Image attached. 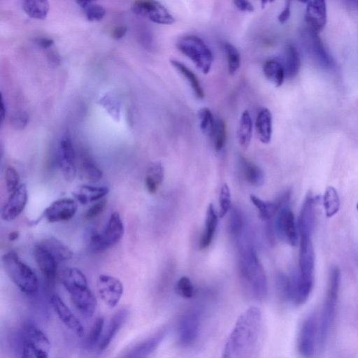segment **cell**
<instances>
[{
	"label": "cell",
	"instance_id": "40",
	"mask_svg": "<svg viewBox=\"0 0 358 358\" xmlns=\"http://www.w3.org/2000/svg\"><path fill=\"white\" fill-rule=\"evenodd\" d=\"M101 170L91 160L85 159L80 165V176L90 182H96L102 178Z\"/></svg>",
	"mask_w": 358,
	"mask_h": 358
},
{
	"label": "cell",
	"instance_id": "8",
	"mask_svg": "<svg viewBox=\"0 0 358 358\" xmlns=\"http://www.w3.org/2000/svg\"><path fill=\"white\" fill-rule=\"evenodd\" d=\"M124 224L120 214L113 212L101 232L92 229L89 234L90 247L94 252H102L115 245L122 238Z\"/></svg>",
	"mask_w": 358,
	"mask_h": 358
},
{
	"label": "cell",
	"instance_id": "54",
	"mask_svg": "<svg viewBox=\"0 0 358 358\" xmlns=\"http://www.w3.org/2000/svg\"><path fill=\"white\" fill-rule=\"evenodd\" d=\"M20 236V232L18 231H13L9 233L8 238L10 241L17 240Z\"/></svg>",
	"mask_w": 358,
	"mask_h": 358
},
{
	"label": "cell",
	"instance_id": "28",
	"mask_svg": "<svg viewBox=\"0 0 358 358\" xmlns=\"http://www.w3.org/2000/svg\"><path fill=\"white\" fill-rule=\"evenodd\" d=\"M38 243L48 250L57 261L69 260L73 256L72 250L62 241L55 237L45 238Z\"/></svg>",
	"mask_w": 358,
	"mask_h": 358
},
{
	"label": "cell",
	"instance_id": "32",
	"mask_svg": "<svg viewBox=\"0 0 358 358\" xmlns=\"http://www.w3.org/2000/svg\"><path fill=\"white\" fill-rule=\"evenodd\" d=\"M164 179V168L160 162H155L152 163L148 168L145 185L148 192L150 194H155Z\"/></svg>",
	"mask_w": 358,
	"mask_h": 358
},
{
	"label": "cell",
	"instance_id": "51",
	"mask_svg": "<svg viewBox=\"0 0 358 358\" xmlns=\"http://www.w3.org/2000/svg\"><path fill=\"white\" fill-rule=\"evenodd\" d=\"M35 43L42 49H48L54 43L52 39L46 37H39L35 39Z\"/></svg>",
	"mask_w": 358,
	"mask_h": 358
},
{
	"label": "cell",
	"instance_id": "42",
	"mask_svg": "<svg viewBox=\"0 0 358 358\" xmlns=\"http://www.w3.org/2000/svg\"><path fill=\"white\" fill-rule=\"evenodd\" d=\"M219 217H223L231 207V192L227 183H224L219 194Z\"/></svg>",
	"mask_w": 358,
	"mask_h": 358
},
{
	"label": "cell",
	"instance_id": "30",
	"mask_svg": "<svg viewBox=\"0 0 358 358\" xmlns=\"http://www.w3.org/2000/svg\"><path fill=\"white\" fill-rule=\"evenodd\" d=\"M171 65L187 80L194 96L199 99L204 98V91L196 74L182 62L171 59Z\"/></svg>",
	"mask_w": 358,
	"mask_h": 358
},
{
	"label": "cell",
	"instance_id": "19",
	"mask_svg": "<svg viewBox=\"0 0 358 358\" xmlns=\"http://www.w3.org/2000/svg\"><path fill=\"white\" fill-rule=\"evenodd\" d=\"M50 303L59 320L66 327L78 336H83L84 327L82 323L58 294H53L50 296Z\"/></svg>",
	"mask_w": 358,
	"mask_h": 358
},
{
	"label": "cell",
	"instance_id": "27",
	"mask_svg": "<svg viewBox=\"0 0 358 358\" xmlns=\"http://www.w3.org/2000/svg\"><path fill=\"white\" fill-rule=\"evenodd\" d=\"M255 130L259 140L268 143L272 136V115L268 108H263L258 113L255 121Z\"/></svg>",
	"mask_w": 358,
	"mask_h": 358
},
{
	"label": "cell",
	"instance_id": "18",
	"mask_svg": "<svg viewBox=\"0 0 358 358\" xmlns=\"http://www.w3.org/2000/svg\"><path fill=\"white\" fill-rule=\"evenodd\" d=\"M78 210L77 202L71 198H63L55 201L43 213L49 222H59L71 219Z\"/></svg>",
	"mask_w": 358,
	"mask_h": 358
},
{
	"label": "cell",
	"instance_id": "43",
	"mask_svg": "<svg viewBox=\"0 0 358 358\" xmlns=\"http://www.w3.org/2000/svg\"><path fill=\"white\" fill-rule=\"evenodd\" d=\"M104 318L101 316L97 317L91 328L90 332L88 335L87 343L89 346H94L99 344L101 335L103 331Z\"/></svg>",
	"mask_w": 358,
	"mask_h": 358
},
{
	"label": "cell",
	"instance_id": "57",
	"mask_svg": "<svg viewBox=\"0 0 358 358\" xmlns=\"http://www.w3.org/2000/svg\"><path fill=\"white\" fill-rule=\"evenodd\" d=\"M298 1L300 2H302V3H307L308 1V0H298Z\"/></svg>",
	"mask_w": 358,
	"mask_h": 358
},
{
	"label": "cell",
	"instance_id": "10",
	"mask_svg": "<svg viewBox=\"0 0 358 358\" xmlns=\"http://www.w3.org/2000/svg\"><path fill=\"white\" fill-rule=\"evenodd\" d=\"M272 222L274 234L287 244L295 246L299 238L295 218L292 210L285 206L277 213Z\"/></svg>",
	"mask_w": 358,
	"mask_h": 358
},
{
	"label": "cell",
	"instance_id": "39",
	"mask_svg": "<svg viewBox=\"0 0 358 358\" xmlns=\"http://www.w3.org/2000/svg\"><path fill=\"white\" fill-rule=\"evenodd\" d=\"M224 49L227 59L228 71L233 76L241 65V55L238 50L231 43L225 42Z\"/></svg>",
	"mask_w": 358,
	"mask_h": 358
},
{
	"label": "cell",
	"instance_id": "5",
	"mask_svg": "<svg viewBox=\"0 0 358 358\" xmlns=\"http://www.w3.org/2000/svg\"><path fill=\"white\" fill-rule=\"evenodd\" d=\"M340 277L339 268L336 266L331 268L320 322L318 325L317 345L320 349L323 348L334 321L338 298Z\"/></svg>",
	"mask_w": 358,
	"mask_h": 358
},
{
	"label": "cell",
	"instance_id": "45",
	"mask_svg": "<svg viewBox=\"0 0 358 358\" xmlns=\"http://www.w3.org/2000/svg\"><path fill=\"white\" fill-rule=\"evenodd\" d=\"M83 8L87 19L91 22L100 21L106 15L105 8L99 4L91 3Z\"/></svg>",
	"mask_w": 358,
	"mask_h": 358
},
{
	"label": "cell",
	"instance_id": "49",
	"mask_svg": "<svg viewBox=\"0 0 358 358\" xmlns=\"http://www.w3.org/2000/svg\"><path fill=\"white\" fill-rule=\"evenodd\" d=\"M235 6L241 11L252 12L254 6L249 0H234Z\"/></svg>",
	"mask_w": 358,
	"mask_h": 358
},
{
	"label": "cell",
	"instance_id": "37",
	"mask_svg": "<svg viewBox=\"0 0 358 358\" xmlns=\"http://www.w3.org/2000/svg\"><path fill=\"white\" fill-rule=\"evenodd\" d=\"M248 228L244 217L238 209L234 208L229 215L228 229L234 239L240 236Z\"/></svg>",
	"mask_w": 358,
	"mask_h": 358
},
{
	"label": "cell",
	"instance_id": "46",
	"mask_svg": "<svg viewBox=\"0 0 358 358\" xmlns=\"http://www.w3.org/2000/svg\"><path fill=\"white\" fill-rule=\"evenodd\" d=\"M5 180L7 190L9 193L13 192L19 186L20 176L13 166H8L5 172Z\"/></svg>",
	"mask_w": 358,
	"mask_h": 358
},
{
	"label": "cell",
	"instance_id": "26",
	"mask_svg": "<svg viewBox=\"0 0 358 358\" xmlns=\"http://www.w3.org/2000/svg\"><path fill=\"white\" fill-rule=\"evenodd\" d=\"M109 189L107 187H96L84 185L73 193L76 199L81 204H87L104 198Z\"/></svg>",
	"mask_w": 358,
	"mask_h": 358
},
{
	"label": "cell",
	"instance_id": "34",
	"mask_svg": "<svg viewBox=\"0 0 358 358\" xmlns=\"http://www.w3.org/2000/svg\"><path fill=\"white\" fill-rule=\"evenodd\" d=\"M252 135V120L250 113L244 110L240 117L237 138L239 145L247 148L250 143Z\"/></svg>",
	"mask_w": 358,
	"mask_h": 358
},
{
	"label": "cell",
	"instance_id": "29",
	"mask_svg": "<svg viewBox=\"0 0 358 358\" xmlns=\"http://www.w3.org/2000/svg\"><path fill=\"white\" fill-rule=\"evenodd\" d=\"M166 329H162L153 336L134 347L128 357H145L152 353L159 346L166 335Z\"/></svg>",
	"mask_w": 358,
	"mask_h": 358
},
{
	"label": "cell",
	"instance_id": "41",
	"mask_svg": "<svg viewBox=\"0 0 358 358\" xmlns=\"http://www.w3.org/2000/svg\"><path fill=\"white\" fill-rule=\"evenodd\" d=\"M212 138L216 151H220L227 142V129L224 121L221 118L215 120V126Z\"/></svg>",
	"mask_w": 358,
	"mask_h": 358
},
{
	"label": "cell",
	"instance_id": "53",
	"mask_svg": "<svg viewBox=\"0 0 358 358\" xmlns=\"http://www.w3.org/2000/svg\"><path fill=\"white\" fill-rule=\"evenodd\" d=\"M1 123H3L6 116V106L3 101V97L1 94Z\"/></svg>",
	"mask_w": 358,
	"mask_h": 358
},
{
	"label": "cell",
	"instance_id": "23",
	"mask_svg": "<svg viewBox=\"0 0 358 358\" xmlns=\"http://www.w3.org/2000/svg\"><path fill=\"white\" fill-rule=\"evenodd\" d=\"M127 315V310L121 309L112 316L105 331H103L101 339L99 342L98 348L99 350H104L108 347L117 333L124 324Z\"/></svg>",
	"mask_w": 358,
	"mask_h": 358
},
{
	"label": "cell",
	"instance_id": "16",
	"mask_svg": "<svg viewBox=\"0 0 358 358\" xmlns=\"http://www.w3.org/2000/svg\"><path fill=\"white\" fill-rule=\"evenodd\" d=\"M305 45L313 59L323 68L329 69L334 61L321 41L318 32L307 27L303 33Z\"/></svg>",
	"mask_w": 358,
	"mask_h": 358
},
{
	"label": "cell",
	"instance_id": "50",
	"mask_svg": "<svg viewBox=\"0 0 358 358\" xmlns=\"http://www.w3.org/2000/svg\"><path fill=\"white\" fill-rule=\"evenodd\" d=\"M290 3L291 0H286L285 6L283 10L278 15V20L280 23L287 22L290 17Z\"/></svg>",
	"mask_w": 358,
	"mask_h": 358
},
{
	"label": "cell",
	"instance_id": "13",
	"mask_svg": "<svg viewBox=\"0 0 358 358\" xmlns=\"http://www.w3.org/2000/svg\"><path fill=\"white\" fill-rule=\"evenodd\" d=\"M201 310L197 307L189 309L178 325V341L182 347L192 346L196 341L200 327Z\"/></svg>",
	"mask_w": 358,
	"mask_h": 358
},
{
	"label": "cell",
	"instance_id": "44",
	"mask_svg": "<svg viewBox=\"0 0 358 358\" xmlns=\"http://www.w3.org/2000/svg\"><path fill=\"white\" fill-rule=\"evenodd\" d=\"M175 290L176 293L184 299H191L194 295V286L187 276H182L177 281Z\"/></svg>",
	"mask_w": 358,
	"mask_h": 358
},
{
	"label": "cell",
	"instance_id": "55",
	"mask_svg": "<svg viewBox=\"0 0 358 358\" xmlns=\"http://www.w3.org/2000/svg\"><path fill=\"white\" fill-rule=\"evenodd\" d=\"M77 3L80 5L81 7L84 8L96 0H76Z\"/></svg>",
	"mask_w": 358,
	"mask_h": 358
},
{
	"label": "cell",
	"instance_id": "56",
	"mask_svg": "<svg viewBox=\"0 0 358 358\" xmlns=\"http://www.w3.org/2000/svg\"><path fill=\"white\" fill-rule=\"evenodd\" d=\"M350 7L358 10V0H345Z\"/></svg>",
	"mask_w": 358,
	"mask_h": 358
},
{
	"label": "cell",
	"instance_id": "1",
	"mask_svg": "<svg viewBox=\"0 0 358 358\" xmlns=\"http://www.w3.org/2000/svg\"><path fill=\"white\" fill-rule=\"evenodd\" d=\"M316 218V199L307 194L302 204L299 220V273L290 278V299L302 304L308 298L314 281L315 252L313 234Z\"/></svg>",
	"mask_w": 358,
	"mask_h": 358
},
{
	"label": "cell",
	"instance_id": "14",
	"mask_svg": "<svg viewBox=\"0 0 358 358\" xmlns=\"http://www.w3.org/2000/svg\"><path fill=\"white\" fill-rule=\"evenodd\" d=\"M96 289L101 300L110 308H114L118 304L124 291L121 281L108 274L99 275Z\"/></svg>",
	"mask_w": 358,
	"mask_h": 358
},
{
	"label": "cell",
	"instance_id": "48",
	"mask_svg": "<svg viewBox=\"0 0 358 358\" xmlns=\"http://www.w3.org/2000/svg\"><path fill=\"white\" fill-rule=\"evenodd\" d=\"M107 200L101 199L96 201L89 209L87 210L85 217L88 220L93 219L101 215L106 208Z\"/></svg>",
	"mask_w": 358,
	"mask_h": 358
},
{
	"label": "cell",
	"instance_id": "12",
	"mask_svg": "<svg viewBox=\"0 0 358 358\" xmlns=\"http://www.w3.org/2000/svg\"><path fill=\"white\" fill-rule=\"evenodd\" d=\"M132 11L160 24H171L175 19L169 11L157 0H135Z\"/></svg>",
	"mask_w": 358,
	"mask_h": 358
},
{
	"label": "cell",
	"instance_id": "7",
	"mask_svg": "<svg viewBox=\"0 0 358 358\" xmlns=\"http://www.w3.org/2000/svg\"><path fill=\"white\" fill-rule=\"evenodd\" d=\"M176 47L203 73L207 74L210 71L213 55L201 38L195 35L184 36L178 40Z\"/></svg>",
	"mask_w": 358,
	"mask_h": 358
},
{
	"label": "cell",
	"instance_id": "11",
	"mask_svg": "<svg viewBox=\"0 0 358 358\" xmlns=\"http://www.w3.org/2000/svg\"><path fill=\"white\" fill-rule=\"evenodd\" d=\"M315 312L310 313L303 321L299 336L297 346L300 355L304 357H310L317 344L318 325Z\"/></svg>",
	"mask_w": 358,
	"mask_h": 358
},
{
	"label": "cell",
	"instance_id": "52",
	"mask_svg": "<svg viewBox=\"0 0 358 358\" xmlns=\"http://www.w3.org/2000/svg\"><path fill=\"white\" fill-rule=\"evenodd\" d=\"M127 31V27L123 25L117 26L113 30L112 37L115 39H120L125 36Z\"/></svg>",
	"mask_w": 358,
	"mask_h": 358
},
{
	"label": "cell",
	"instance_id": "21",
	"mask_svg": "<svg viewBox=\"0 0 358 358\" xmlns=\"http://www.w3.org/2000/svg\"><path fill=\"white\" fill-rule=\"evenodd\" d=\"M289 199V192L283 194L274 201H265L255 195H250V200L257 209L260 219L266 222H271L278 211L286 206Z\"/></svg>",
	"mask_w": 358,
	"mask_h": 358
},
{
	"label": "cell",
	"instance_id": "58",
	"mask_svg": "<svg viewBox=\"0 0 358 358\" xmlns=\"http://www.w3.org/2000/svg\"><path fill=\"white\" fill-rule=\"evenodd\" d=\"M267 1H268V2H269V3H271V2L274 1L275 0H267Z\"/></svg>",
	"mask_w": 358,
	"mask_h": 358
},
{
	"label": "cell",
	"instance_id": "47",
	"mask_svg": "<svg viewBox=\"0 0 358 358\" xmlns=\"http://www.w3.org/2000/svg\"><path fill=\"white\" fill-rule=\"evenodd\" d=\"M29 122V116L24 111H18L10 119L12 127L16 130H22Z\"/></svg>",
	"mask_w": 358,
	"mask_h": 358
},
{
	"label": "cell",
	"instance_id": "24",
	"mask_svg": "<svg viewBox=\"0 0 358 358\" xmlns=\"http://www.w3.org/2000/svg\"><path fill=\"white\" fill-rule=\"evenodd\" d=\"M217 217L213 204L209 203L206 213L205 228L199 241L200 249H206L210 245L217 229Z\"/></svg>",
	"mask_w": 358,
	"mask_h": 358
},
{
	"label": "cell",
	"instance_id": "20",
	"mask_svg": "<svg viewBox=\"0 0 358 358\" xmlns=\"http://www.w3.org/2000/svg\"><path fill=\"white\" fill-rule=\"evenodd\" d=\"M305 20L310 29L320 32L327 23L326 0H308Z\"/></svg>",
	"mask_w": 358,
	"mask_h": 358
},
{
	"label": "cell",
	"instance_id": "31",
	"mask_svg": "<svg viewBox=\"0 0 358 358\" xmlns=\"http://www.w3.org/2000/svg\"><path fill=\"white\" fill-rule=\"evenodd\" d=\"M284 61L285 76L289 78L296 77L300 71L301 60L298 50L292 43L285 46Z\"/></svg>",
	"mask_w": 358,
	"mask_h": 358
},
{
	"label": "cell",
	"instance_id": "25",
	"mask_svg": "<svg viewBox=\"0 0 358 358\" xmlns=\"http://www.w3.org/2000/svg\"><path fill=\"white\" fill-rule=\"evenodd\" d=\"M238 164L243 177L248 183L255 187H260L264 184V173L259 166L244 157H239Z\"/></svg>",
	"mask_w": 358,
	"mask_h": 358
},
{
	"label": "cell",
	"instance_id": "33",
	"mask_svg": "<svg viewBox=\"0 0 358 358\" xmlns=\"http://www.w3.org/2000/svg\"><path fill=\"white\" fill-rule=\"evenodd\" d=\"M266 78L275 87H280L284 82L285 72L283 65L275 59H268L263 65Z\"/></svg>",
	"mask_w": 358,
	"mask_h": 358
},
{
	"label": "cell",
	"instance_id": "2",
	"mask_svg": "<svg viewBox=\"0 0 358 358\" xmlns=\"http://www.w3.org/2000/svg\"><path fill=\"white\" fill-rule=\"evenodd\" d=\"M262 313L258 307L248 308L237 319L224 346V358H248L255 356L260 343Z\"/></svg>",
	"mask_w": 358,
	"mask_h": 358
},
{
	"label": "cell",
	"instance_id": "59",
	"mask_svg": "<svg viewBox=\"0 0 358 358\" xmlns=\"http://www.w3.org/2000/svg\"><path fill=\"white\" fill-rule=\"evenodd\" d=\"M357 210H358V203H357Z\"/></svg>",
	"mask_w": 358,
	"mask_h": 358
},
{
	"label": "cell",
	"instance_id": "9",
	"mask_svg": "<svg viewBox=\"0 0 358 358\" xmlns=\"http://www.w3.org/2000/svg\"><path fill=\"white\" fill-rule=\"evenodd\" d=\"M22 357L46 358L50 342L46 334L35 324L27 322L22 331Z\"/></svg>",
	"mask_w": 358,
	"mask_h": 358
},
{
	"label": "cell",
	"instance_id": "22",
	"mask_svg": "<svg viewBox=\"0 0 358 358\" xmlns=\"http://www.w3.org/2000/svg\"><path fill=\"white\" fill-rule=\"evenodd\" d=\"M33 252L35 261L44 278L48 281L53 280L57 275L58 261L38 243L34 245Z\"/></svg>",
	"mask_w": 358,
	"mask_h": 358
},
{
	"label": "cell",
	"instance_id": "6",
	"mask_svg": "<svg viewBox=\"0 0 358 358\" xmlns=\"http://www.w3.org/2000/svg\"><path fill=\"white\" fill-rule=\"evenodd\" d=\"M1 260L7 275L22 292L31 294L37 291V275L29 266L20 259L15 252H6Z\"/></svg>",
	"mask_w": 358,
	"mask_h": 358
},
{
	"label": "cell",
	"instance_id": "36",
	"mask_svg": "<svg viewBox=\"0 0 358 358\" xmlns=\"http://www.w3.org/2000/svg\"><path fill=\"white\" fill-rule=\"evenodd\" d=\"M323 205L327 217L336 215L340 208V199L336 189L329 186L326 188L323 196Z\"/></svg>",
	"mask_w": 358,
	"mask_h": 358
},
{
	"label": "cell",
	"instance_id": "4",
	"mask_svg": "<svg viewBox=\"0 0 358 358\" xmlns=\"http://www.w3.org/2000/svg\"><path fill=\"white\" fill-rule=\"evenodd\" d=\"M59 280L70 295L71 301L83 317L92 318L96 308V299L88 287L84 273L76 267H66L59 273Z\"/></svg>",
	"mask_w": 358,
	"mask_h": 358
},
{
	"label": "cell",
	"instance_id": "38",
	"mask_svg": "<svg viewBox=\"0 0 358 358\" xmlns=\"http://www.w3.org/2000/svg\"><path fill=\"white\" fill-rule=\"evenodd\" d=\"M200 129L207 137L212 138L215 126V120L211 110L206 107L201 108L198 111Z\"/></svg>",
	"mask_w": 358,
	"mask_h": 358
},
{
	"label": "cell",
	"instance_id": "3",
	"mask_svg": "<svg viewBox=\"0 0 358 358\" xmlns=\"http://www.w3.org/2000/svg\"><path fill=\"white\" fill-rule=\"evenodd\" d=\"M238 248V269L241 283L249 295L261 300L267 294L266 277L248 230L235 239Z\"/></svg>",
	"mask_w": 358,
	"mask_h": 358
},
{
	"label": "cell",
	"instance_id": "35",
	"mask_svg": "<svg viewBox=\"0 0 358 358\" xmlns=\"http://www.w3.org/2000/svg\"><path fill=\"white\" fill-rule=\"evenodd\" d=\"M22 9L31 18L45 20L49 12L50 4L48 0H24Z\"/></svg>",
	"mask_w": 358,
	"mask_h": 358
},
{
	"label": "cell",
	"instance_id": "17",
	"mask_svg": "<svg viewBox=\"0 0 358 358\" xmlns=\"http://www.w3.org/2000/svg\"><path fill=\"white\" fill-rule=\"evenodd\" d=\"M9 194L1 211V218L5 221H11L18 217L24 210L28 199L27 189L24 184L20 185Z\"/></svg>",
	"mask_w": 358,
	"mask_h": 358
},
{
	"label": "cell",
	"instance_id": "15",
	"mask_svg": "<svg viewBox=\"0 0 358 358\" xmlns=\"http://www.w3.org/2000/svg\"><path fill=\"white\" fill-rule=\"evenodd\" d=\"M59 162L64 179L69 182L73 181L76 175V154L68 131L62 134L59 141Z\"/></svg>",
	"mask_w": 358,
	"mask_h": 358
}]
</instances>
